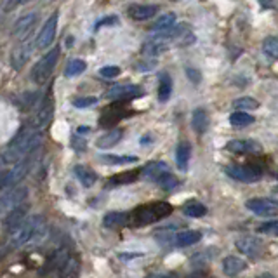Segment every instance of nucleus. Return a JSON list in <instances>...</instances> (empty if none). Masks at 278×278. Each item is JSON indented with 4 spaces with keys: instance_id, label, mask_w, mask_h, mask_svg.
Returning a JSON list of instances; mask_svg holds the SVG:
<instances>
[{
    "instance_id": "5701e85b",
    "label": "nucleus",
    "mask_w": 278,
    "mask_h": 278,
    "mask_svg": "<svg viewBox=\"0 0 278 278\" xmlns=\"http://www.w3.org/2000/svg\"><path fill=\"white\" fill-rule=\"evenodd\" d=\"M122 136H124V131H122V129H113V131H108L106 134H103L101 138H97L96 146H97V148H101V149L111 148V146H115L118 141H120Z\"/></svg>"
},
{
    "instance_id": "72a5a7b5",
    "label": "nucleus",
    "mask_w": 278,
    "mask_h": 278,
    "mask_svg": "<svg viewBox=\"0 0 278 278\" xmlns=\"http://www.w3.org/2000/svg\"><path fill=\"white\" fill-rule=\"evenodd\" d=\"M233 108H236V110H240V111L256 110V108H259V101L254 99V97L243 96V97H238V99L233 101Z\"/></svg>"
},
{
    "instance_id": "c03bdc74",
    "label": "nucleus",
    "mask_w": 278,
    "mask_h": 278,
    "mask_svg": "<svg viewBox=\"0 0 278 278\" xmlns=\"http://www.w3.org/2000/svg\"><path fill=\"white\" fill-rule=\"evenodd\" d=\"M148 278H177L176 273H169V271H165V273H155V275H149Z\"/></svg>"
},
{
    "instance_id": "2eb2a0df",
    "label": "nucleus",
    "mask_w": 278,
    "mask_h": 278,
    "mask_svg": "<svg viewBox=\"0 0 278 278\" xmlns=\"http://www.w3.org/2000/svg\"><path fill=\"white\" fill-rule=\"evenodd\" d=\"M169 44H170L169 38L162 37V35H156V37L149 38V40H146L144 44H142L141 52L144 56H149V58H155V56L165 52L167 49H169Z\"/></svg>"
},
{
    "instance_id": "2f4dec72",
    "label": "nucleus",
    "mask_w": 278,
    "mask_h": 278,
    "mask_svg": "<svg viewBox=\"0 0 278 278\" xmlns=\"http://www.w3.org/2000/svg\"><path fill=\"white\" fill-rule=\"evenodd\" d=\"M183 212L188 217H204L207 214V207L200 202H188L183 207Z\"/></svg>"
},
{
    "instance_id": "09e8293b",
    "label": "nucleus",
    "mask_w": 278,
    "mask_h": 278,
    "mask_svg": "<svg viewBox=\"0 0 278 278\" xmlns=\"http://www.w3.org/2000/svg\"><path fill=\"white\" fill-rule=\"evenodd\" d=\"M277 191H278V188H277Z\"/></svg>"
},
{
    "instance_id": "f8f14e48",
    "label": "nucleus",
    "mask_w": 278,
    "mask_h": 278,
    "mask_svg": "<svg viewBox=\"0 0 278 278\" xmlns=\"http://www.w3.org/2000/svg\"><path fill=\"white\" fill-rule=\"evenodd\" d=\"M144 94V90L141 89L139 85H115L111 87L110 90H108L106 96L110 97V99H115V101H127V99H134V97H139Z\"/></svg>"
},
{
    "instance_id": "a18cd8bd",
    "label": "nucleus",
    "mask_w": 278,
    "mask_h": 278,
    "mask_svg": "<svg viewBox=\"0 0 278 278\" xmlns=\"http://www.w3.org/2000/svg\"><path fill=\"white\" fill-rule=\"evenodd\" d=\"M10 250H12V249H10V247H9V245H3V247H0V261H2V259H3V257H5V256H7V254H9V252H10Z\"/></svg>"
},
{
    "instance_id": "49530a36",
    "label": "nucleus",
    "mask_w": 278,
    "mask_h": 278,
    "mask_svg": "<svg viewBox=\"0 0 278 278\" xmlns=\"http://www.w3.org/2000/svg\"><path fill=\"white\" fill-rule=\"evenodd\" d=\"M257 278H275L273 275H270V273H263L261 277H257Z\"/></svg>"
},
{
    "instance_id": "c85d7f7f",
    "label": "nucleus",
    "mask_w": 278,
    "mask_h": 278,
    "mask_svg": "<svg viewBox=\"0 0 278 278\" xmlns=\"http://www.w3.org/2000/svg\"><path fill=\"white\" fill-rule=\"evenodd\" d=\"M229 124L233 125V127H247V125L254 124V117L252 115H249L247 111H240L236 110L235 113L229 115Z\"/></svg>"
},
{
    "instance_id": "9b49d317",
    "label": "nucleus",
    "mask_w": 278,
    "mask_h": 278,
    "mask_svg": "<svg viewBox=\"0 0 278 278\" xmlns=\"http://www.w3.org/2000/svg\"><path fill=\"white\" fill-rule=\"evenodd\" d=\"M35 23H37V14H35V12L24 14V16H21L19 19L16 21V24H14V30H12V35L19 42L28 40V38H30L28 35H31V30H33Z\"/></svg>"
},
{
    "instance_id": "423d86ee",
    "label": "nucleus",
    "mask_w": 278,
    "mask_h": 278,
    "mask_svg": "<svg viewBox=\"0 0 278 278\" xmlns=\"http://www.w3.org/2000/svg\"><path fill=\"white\" fill-rule=\"evenodd\" d=\"M224 172L240 183H257L263 177V170L254 165H228Z\"/></svg>"
},
{
    "instance_id": "aec40b11",
    "label": "nucleus",
    "mask_w": 278,
    "mask_h": 278,
    "mask_svg": "<svg viewBox=\"0 0 278 278\" xmlns=\"http://www.w3.org/2000/svg\"><path fill=\"white\" fill-rule=\"evenodd\" d=\"M165 172H169V165H167L165 162H149L141 169V176L144 177V179L153 181V183Z\"/></svg>"
},
{
    "instance_id": "6e6552de",
    "label": "nucleus",
    "mask_w": 278,
    "mask_h": 278,
    "mask_svg": "<svg viewBox=\"0 0 278 278\" xmlns=\"http://www.w3.org/2000/svg\"><path fill=\"white\" fill-rule=\"evenodd\" d=\"M52 113H54V103H52L51 94H47V96L42 99V104L38 106V110H37V113H35L31 125H33L37 131H42V129H45L49 124H51Z\"/></svg>"
},
{
    "instance_id": "ddd939ff",
    "label": "nucleus",
    "mask_w": 278,
    "mask_h": 278,
    "mask_svg": "<svg viewBox=\"0 0 278 278\" xmlns=\"http://www.w3.org/2000/svg\"><path fill=\"white\" fill-rule=\"evenodd\" d=\"M226 149L236 155H247V153H259L261 144L254 139H231L226 142Z\"/></svg>"
},
{
    "instance_id": "e433bc0d",
    "label": "nucleus",
    "mask_w": 278,
    "mask_h": 278,
    "mask_svg": "<svg viewBox=\"0 0 278 278\" xmlns=\"http://www.w3.org/2000/svg\"><path fill=\"white\" fill-rule=\"evenodd\" d=\"M97 103V97H94V96H82V97H75L73 99V106L75 108H90V106H94V104Z\"/></svg>"
},
{
    "instance_id": "39448f33",
    "label": "nucleus",
    "mask_w": 278,
    "mask_h": 278,
    "mask_svg": "<svg viewBox=\"0 0 278 278\" xmlns=\"http://www.w3.org/2000/svg\"><path fill=\"white\" fill-rule=\"evenodd\" d=\"M26 197H28L26 188H16V186L0 193V214H9L12 208L23 205Z\"/></svg>"
},
{
    "instance_id": "4468645a",
    "label": "nucleus",
    "mask_w": 278,
    "mask_h": 278,
    "mask_svg": "<svg viewBox=\"0 0 278 278\" xmlns=\"http://www.w3.org/2000/svg\"><path fill=\"white\" fill-rule=\"evenodd\" d=\"M160 7L155 3H138V5H131L127 9V14L131 19L134 21H148L156 16Z\"/></svg>"
},
{
    "instance_id": "f257e3e1",
    "label": "nucleus",
    "mask_w": 278,
    "mask_h": 278,
    "mask_svg": "<svg viewBox=\"0 0 278 278\" xmlns=\"http://www.w3.org/2000/svg\"><path fill=\"white\" fill-rule=\"evenodd\" d=\"M40 142H42V134L33 125L21 129L16 134V138L7 144V148L0 153V167L19 163L26 156L33 155L38 149V146H40Z\"/></svg>"
},
{
    "instance_id": "bb28decb",
    "label": "nucleus",
    "mask_w": 278,
    "mask_h": 278,
    "mask_svg": "<svg viewBox=\"0 0 278 278\" xmlns=\"http://www.w3.org/2000/svg\"><path fill=\"white\" fill-rule=\"evenodd\" d=\"M176 26V14L174 12H167L163 16H160L155 23L151 24V31H156V33H163V31L170 30V28Z\"/></svg>"
},
{
    "instance_id": "7ed1b4c3",
    "label": "nucleus",
    "mask_w": 278,
    "mask_h": 278,
    "mask_svg": "<svg viewBox=\"0 0 278 278\" xmlns=\"http://www.w3.org/2000/svg\"><path fill=\"white\" fill-rule=\"evenodd\" d=\"M170 214H172V205L170 204H167V202H149V204L139 205L131 212V224L148 226L156 221H162Z\"/></svg>"
},
{
    "instance_id": "20e7f679",
    "label": "nucleus",
    "mask_w": 278,
    "mask_h": 278,
    "mask_svg": "<svg viewBox=\"0 0 278 278\" xmlns=\"http://www.w3.org/2000/svg\"><path fill=\"white\" fill-rule=\"evenodd\" d=\"M59 51H61V49L56 45L51 51L45 52L40 61H37V65L31 70V78H33L35 83H40L42 85V83H45L49 80V76L52 75V71H54V68H56V63H58V59H59Z\"/></svg>"
},
{
    "instance_id": "cd10ccee",
    "label": "nucleus",
    "mask_w": 278,
    "mask_h": 278,
    "mask_svg": "<svg viewBox=\"0 0 278 278\" xmlns=\"http://www.w3.org/2000/svg\"><path fill=\"white\" fill-rule=\"evenodd\" d=\"M172 94V78L167 73H162L158 80V99L165 103Z\"/></svg>"
},
{
    "instance_id": "c756f323",
    "label": "nucleus",
    "mask_w": 278,
    "mask_h": 278,
    "mask_svg": "<svg viewBox=\"0 0 278 278\" xmlns=\"http://www.w3.org/2000/svg\"><path fill=\"white\" fill-rule=\"evenodd\" d=\"M139 174H141V170H139V169L127 170V172H120V174H115V176L110 179V184H129V183H134V181H138Z\"/></svg>"
},
{
    "instance_id": "dca6fc26",
    "label": "nucleus",
    "mask_w": 278,
    "mask_h": 278,
    "mask_svg": "<svg viewBox=\"0 0 278 278\" xmlns=\"http://www.w3.org/2000/svg\"><path fill=\"white\" fill-rule=\"evenodd\" d=\"M125 115H127V110H125V106L122 103L110 104V106L103 111V115H101V125H103V127H111V125L118 124Z\"/></svg>"
},
{
    "instance_id": "4c0bfd02",
    "label": "nucleus",
    "mask_w": 278,
    "mask_h": 278,
    "mask_svg": "<svg viewBox=\"0 0 278 278\" xmlns=\"http://www.w3.org/2000/svg\"><path fill=\"white\" fill-rule=\"evenodd\" d=\"M259 233H266V235H278V219L277 221H268L257 228Z\"/></svg>"
},
{
    "instance_id": "a19ab883",
    "label": "nucleus",
    "mask_w": 278,
    "mask_h": 278,
    "mask_svg": "<svg viewBox=\"0 0 278 278\" xmlns=\"http://www.w3.org/2000/svg\"><path fill=\"white\" fill-rule=\"evenodd\" d=\"M28 2H30V0H7L5 10H12V9H16V7L23 5V3H28Z\"/></svg>"
},
{
    "instance_id": "1a4fd4ad",
    "label": "nucleus",
    "mask_w": 278,
    "mask_h": 278,
    "mask_svg": "<svg viewBox=\"0 0 278 278\" xmlns=\"http://www.w3.org/2000/svg\"><path fill=\"white\" fill-rule=\"evenodd\" d=\"M58 19H59L58 12H52L51 16L47 17V21L44 23L40 33H38V37H37V47L38 49H47L49 45L54 42L56 30H58Z\"/></svg>"
},
{
    "instance_id": "412c9836",
    "label": "nucleus",
    "mask_w": 278,
    "mask_h": 278,
    "mask_svg": "<svg viewBox=\"0 0 278 278\" xmlns=\"http://www.w3.org/2000/svg\"><path fill=\"white\" fill-rule=\"evenodd\" d=\"M247 268V263L236 256H228L222 259V271L226 277H236Z\"/></svg>"
},
{
    "instance_id": "4be33fe9",
    "label": "nucleus",
    "mask_w": 278,
    "mask_h": 278,
    "mask_svg": "<svg viewBox=\"0 0 278 278\" xmlns=\"http://www.w3.org/2000/svg\"><path fill=\"white\" fill-rule=\"evenodd\" d=\"M106 228H120V226L131 224V214L129 212H108L103 219Z\"/></svg>"
},
{
    "instance_id": "a211bd4d",
    "label": "nucleus",
    "mask_w": 278,
    "mask_h": 278,
    "mask_svg": "<svg viewBox=\"0 0 278 278\" xmlns=\"http://www.w3.org/2000/svg\"><path fill=\"white\" fill-rule=\"evenodd\" d=\"M210 125V117H208V111L205 108H197L193 110L191 115V127L197 134H205Z\"/></svg>"
},
{
    "instance_id": "37998d69",
    "label": "nucleus",
    "mask_w": 278,
    "mask_h": 278,
    "mask_svg": "<svg viewBox=\"0 0 278 278\" xmlns=\"http://www.w3.org/2000/svg\"><path fill=\"white\" fill-rule=\"evenodd\" d=\"M71 144H73V148H75L76 151H83V149H85V141H78V136H73Z\"/></svg>"
},
{
    "instance_id": "a878e982",
    "label": "nucleus",
    "mask_w": 278,
    "mask_h": 278,
    "mask_svg": "<svg viewBox=\"0 0 278 278\" xmlns=\"http://www.w3.org/2000/svg\"><path fill=\"white\" fill-rule=\"evenodd\" d=\"M75 176H76V179L82 183V186H85V188H90L97 181L96 172H94L92 169H89V167H85V165H76L75 167Z\"/></svg>"
},
{
    "instance_id": "473e14b6",
    "label": "nucleus",
    "mask_w": 278,
    "mask_h": 278,
    "mask_svg": "<svg viewBox=\"0 0 278 278\" xmlns=\"http://www.w3.org/2000/svg\"><path fill=\"white\" fill-rule=\"evenodd\" d=\"M155 183L158 184L162 190H165V191H170V190H174V188L179 186V181H177V177L174 176V174H170V170H169V172H165V174H162V176H160L158 179L155 181Z\"/></svg>"
},
{
    "instance_id": "0eeeda50",
    "label": "nucleus",
    "mask_w": 278,
    "mask_h": 278,
    "mask_svg": "<svg viewBox=\"0 0 278 278\" xmlns=\"http://www.w3.org/2000/svg\"><path fill=\"white\" fill-rule=\"evenodd\" d=\"M245 207L256 215H261V217L278 215V204L273 200H268V198H250L245 202Z\"/></svg>"
},
{
    "instance_id": "393cba45",
    "label": "nucleus",
    "mask_w": 278,
    "mask_h": 278,
    "mask_svg": "<svg viewBox=\"0 0 278 278\" xmlns=\"http://www.w3.org/2000/svg\"><path fill=\"white\" fill-rule=\"evenodd\" d=\"M190 158H191V146H190V142H186V141L179 142V144H177V149H176L177 169H179V170H186Z\"/></svg>"
},
{
    "instance_id": "9d476101",
    "label": "nucleus",
    "mask_w": 278,
    "mask_h": 278,
    "mask_svg": "<svg viewBox=\"0 0 278 278\" xmlns=\"http://www.w3.org/2000/svg\"><path fill=\"white\" fill-rule=\"evenodd\" d=\"M235 245L243 256L252 257V259H257L263 254V242L257 236H242L236 240Z\"/></svg>"
},
{
    "instance_id": "6ab92c4d",
    "label": "nucleus",
    "mask_w": 278,
    "mask_h": 278,
    "mask_svg": "<svg viewBox=\"0 0 278 278\" xmlns=\"http://www.w3.org/2000/svg\"><path fill=\"white\" fill-rule=\"evenodd\" d=\"M26 219V205H19V207L12 208L9 214H5V219H3V228L7 231H12L16 226H19L21 222Z\"/></svg>"
},
{
    "instance_id": "f3484780",
    "label": "nucleus",
    "mask_w": 278,
    "mask_h": 278,
    "mask_svg": "<svg viewBox=\"0 0 278 278\" xmlns=\"http://www.w3.org/2000/svg\"><path fill=\"white\" fill-rule=\"evenodd\" d=\"M31 56V42L23 40L16 49L12 51V56H10V65H12L14 70H21L26 61Z\"/></svg>"
},
{
    "instance_id": "58836bf2",
    "label": "nucleus",
    "mask_w": 278,
    "mask_h": 278,
    "mask_svg": "<svg viewBox=\"0 0 278 278\" xmlns=\"http://www.w3.org/2000/svg\"><path fill=\"white\" fill-rule=\"evenodd\" d=\"M99 75L104 76V78H115V76L120 75V68L118 66H103L99 70Z\"/></svg>"
},
{
    "instance_id": "79ce46f5",
    "label": "nucleus",
    "mask_w": 278,
    "mask_h": 278,
    "mask_svg": "<svg viewBox=\"0 0 278 278\" xmlns=\"http://www.w3.org/2000/svg\"><path fill=\"white\" fill-rule=\"evenodd\" d=\"M118 21L117 16H110V17H104V19H101L99 23L96 24V30H99L101 26H106V24H115Z\"/></svg>"
},
{
    "instance_id": "b1692460",
    "label": "nucleus",
    "mask_w": 278,
    "mask_h": 278,
    "mask_svg": "<svg viewBox=\"0 0 278 278\" xmlns=\"http://www.w3.org/2000/svg\"><path fill=\"white\" fill-rule=\"evenodd\" d=\"M200 238H202V233L197 231V229H186V231H181L177 235H174L177 247H190L193 243L200 242Z\"/></svg>"
},
{
    "instance_id": "f704fd0d",
    "label": "nucleus",
    "mask_w": 278,
    "mask_h": 278,
    "mask_svg": "<svg viewBox=\"0 0 278 278\" xmlns=\"http://www.w3.org/2000/svg\"><path fill=\"white\" fill-rule=\"evenodd\" d=\"M85 68H87V65L83 59H71V61L66 65L65 75L66 76H76V75H80V73L85 71Z\"/></svg>"
},
{
    "instance_id": "7c9ffc66",
    "label": "nucleus",
    "mask_w": 278,
    "mask_h": 278,
    "mask_svg": "<svg viewBox=\"0 0 278 278\" xmlns=\"http://www.w3.org/2000/svg\"><path fill=\"white\" fill-rule=\"evenodd\" d=\"M101 162L110 163V165H124V163H134L138 162V156L131 155H101Z\"/></svg>"
},
{
    "instance_id": "ea45409f",
    "label": "nucleus",
    "mask_w": 278,
    "mask_h": 278,
    "mask_svg": "<svg viewBox=\"0 0 278 278\" xmlns=\"http://www.w3.org/2000/svg\"><path fill=\"white\" fill-rule=\"evenodd\" d=\"M186 75L190 76V80L193 83H200V71H198V70H195V68H191V66H188V68H186Z\"/></svg>"
},
{
    "instance_id": "c9c22d12",
    "label": "nucleus",
    "mask_w": 278,
    "mask_h": 278,
    "mask_svg": "<svg viewBox=\"0 0 278 278\" xmlns=\"http://www.w3.org/2000/svg\"><path fill=\"white\" fill-rule=\"evenodd\" d=\"M263 52L273 59H278V37H268L263 42Z\"/></svg>"
},
{
    "instance_id": "f03ea898",
    "label": "nucleus",
    "mask_w": 278,
    "mask_h": 278,
    "mask_svg": "<svg viewBox=\"0 0 278 278\" xmlns=\"http://www.w3.org/2000/svg\"><path fill=\"white\" fill-rule=\"evenodd\" d=\"M49 228L47 222L42 215H31L26 217L19 226L9 231V238H7V245L10 249H19L24 245H35L40 243L42 240L47 236Z\"/></svg>"
},
{
    "instance_id": "de8ad7c7",
    "label": "nucleus",
    "mask_w": 278,
    "mask_h": 278,
    "mask_svg": "<svg viewBox=\"0 0 278 278\" xmlns=\"http://www.w3.org/2000/svg\"><path fill=\"white\" fill-rule=\"evenodd\" d=\"M89 131H90L89 127H80V129H78V132H89Z\"/></svg>"
}]
</instances>
